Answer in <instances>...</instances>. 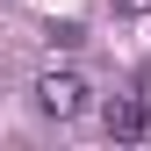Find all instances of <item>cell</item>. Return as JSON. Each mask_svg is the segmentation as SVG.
I'll return each instance as SVG.
<instances>
[{
    "mask_svg": "<svg viewBox=\"0 0 151 151\" xmlns=\"http://www.w3.org/2000/svg\"><path fill=\"white\" fill-rule=\"evenodd\" d=\"M36 108L58 115V122H72L86 108V79H79V72H43V79H36Z\"/></svg>",
    "mask_w": 151,
    "mask_h": 151,
    "instance_id": "cell-1",
    "label": "cell"
},
{
    "mask_svg": "<svg viewBox=\"0 0 151 151\" xmlns=\"http://www.w3.org/2000/svg\"><path fill=\"white\" fill-rule=\"evenodd\" d=\"M144 129H151V101H144V93H122V101H108V137H115V144H137Z\"/></svg>",
    "mask_w": 151,
    "mask_h": 151,
    "instance_id": "cell-2",
    "label": "cell"
},
{
    "mask_svg": "<svg viewBox=\"0 0 151 151\" xmlns=\"http://www.w3.org/2000/svg\"><path fill=\"white\" fill-rule=\"evenodd\" d=\"M115 14H151V0H108Z\"/></svg>",
    "mask_w": 151,
    "mask_h": 151,
    "instance_id": "cell-3",
    "label": "cell"
}]
</instances>
